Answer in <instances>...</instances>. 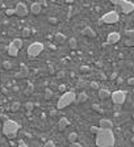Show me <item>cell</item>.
<instances>
[{"mask_svg": "<svg viewBox=\"0 0 134 147\" xmlns=\"http://www.w3.org/2000/svg\"><path fill=\"white\" fill-rule=\"evenodd\" d=\"M96 146L97 147H113L114 146V134L112 130H104L99 128L96 133Z\"/></svg>", "mask_w": 134, "mask_h": 147, "instance_id": "6da1fadb", "label": "cell"}, {"mask_svg": "<svg viewBox=\"0 0 134 147\" xmlns=\"http://www.w3.org/2000/svg\"><path fill=\"white\" fill-rule=\"evenodd\" d=\"M20 130V125L13 119H5L3 124V134L9 139H13L17 135V132Z\"/></svg>", "mask_w": 134, "mask_h": 147, "instance_id": "7a4b0ae2", "label": "cell"}, {"mask_svg": "<svg viewBox=\"0 0 134 147\" xmlns=\"http://www.w3.org/2000/svg\"><path fill=\"white\" fill-rule=\"evenodd\" d=\"M76 100V95L74 91H67L59 97V100L57 103V109H65L66 107L71 105Z\"/></svg>", "mask_w": 134, "mask_h": 147, "instance_id": "3957f363", "label": "cell"}, {"mask_svg": "<svg viewBox=\"0 0 134 147\" xmlns=\"http://www.w3.org/2000/svg\"><path fill=\"white\" fill-rule=\"evenodd\" d=\"M45 49V45L42 42H33L28 46V55L32 56V58H34V56H38Z\"/></svg>", "mask_w": 134, "mask_h": 147, "instance_id": "277c9868", "label": "cell"}, {"mask_svg": "<svg viewBox=\"0 0 134 147\" xmlns=\"http://www.w3.org/2000/svg\"><path fill=\"white\" fill-rule=\"evenodd\" d=\"M119 20H120L119 13L116 12V11H110V12H106L100 19V22H103V24H116Z\"/></svg>", "mask_w": 134, "mask_h": 147, "instance_id": "5b68a950", "label": "cell"}, {"mask_svg": "<svg viewBox=\"0 0 134 147\" xmlns=\"http://www.w3.org/2000/svg\"><path fill=\"white\" fill-rule=\"evenodd\" d=\"M110 97L116 105H122L126 100V91H114L110 93Z\"/></svg>", "mask_w": 134, "mask_h": 147, "instance_id": "8992f818", "label": "cell"}, {"mask_svg": "<svg viewBox=\"0 0 134 147\" xmlns=\"http://www.w3.org/2000/svg\"><path fill=\"white\" fill-rule=\"evenodd\" d=\"M121 8V12L128 15V13H131L134 11V3L133 1H128V0H122V4L120 5Z\"/></svg>", "mask_w": 134, "mask_h": 147, "instance_id": "52a82bcc", "label": "cell"}, {"mask_svg": "<svg viewBox=\"0 0 134 147\" xmlns=\"http://www.w3.org/2000/svg\"><path fill=\"white\" fill-rule=\"evenodd\" d=\"M15 15H17L19 17H25V16L28 15V8H26V5H25L24 3H17V5H16L15 8Z\"/></svg>", "mask_w": 134, "mask_h": 147, "instance_id": "ba28073f", "label": "cell"}, {"mask_svg": "<svg viewBox=\"0 0 134 147\" xmlns=\"http://www.w3.org/2000/svg\"><path fill=\"white\" fill-rule=\"evenodd\" d=\"M120 40H121V34H120V33H117V32H112V33H109V34H108L106 44H108V45L117 44Z\"/></svg>", "mask_w": 134, "mask_h": 147, "instance_id": "9c48e42d", "label": "cell"}, {"mask_svg": "<svg viewBox=\"0 0 134 147\" xmlns=\"http://www.w3.org/2000/svg\"><path fill=\"white\" fill-rule=\"evenodd\" d=\"M99 125H100L99 128L100 129H104V130H112V128H113L112 121H109L108 118H101V119H100Z\"/></svg>", "mask_w": 134, "mask_h": 147, "instance_id": "30bf717a", "label": "cell"}, {"mask_svg": "<svg viewBox=\"0 0 134 147\" xmlns=\"http://www.w3.org/2000/svg\"><path fill=\"white\" fill-rule=\"evenodd\" d=\"M28 74H29L28 67L25 66V64H20V72H17L15 76H16V79H24L28 76Z\"/></svg>", "mask_w": 134, "mask_h": 147, "instance_id": "8fae6325", "label": "cell"}, {"mask_svg": "<svg viewBox=\"0 0 134 147\" xmlns=\"http://www.w3.org/2000/svg\"><path fill=\"white\" fill-rule=\"evenodd\" d=\"M41 11H42V4L41 1H34V3L30 4V12L33 15H40Z\"/></svg>", "mask_w": 134, "mask_h": 147, "instance_id": "7c38bea8", "label": "cell"}, {"mask_svg": "<svg viewBox=\"0 0 134 147\" xmlns=\"http://www.w3.org/2000/svg\"><path fill=\"white\" fill-rule=\"evenodd\" d=\"M81 34L86 36V37H90V38H95L96 37V33H95V30L91 26H86L83 30H81Z\"/></svg>", "mask_w": 134, "mask_h": 147, "instance_id": "4fadbf2b", "label": "cell"}, {"mask_svg": "<svg viewBox=\"0 0 134 147\" xmlns=\"http://www.w3.org/2000/svg\"><path fill=\"white\" fill-rule=\"evenodd\" d=\"M69 125H70L69 119L66 118V117H62V118L59 119V122H58V130H59V132H63Z\"/></svg>", "mask_w": 134, "mask_h": 147, "instance_id": "5bb4252c", "label": "cell"}, {"mask_svg": "<svg viewBox=\"0 0 134 147\" xmlns=\"http://www.w3.org/2000/svg\"><path fill=\"white\" fill-rule=\"evenodd\" d=\"M99 97L101 100H106V99H109L110 97V92L108 89H103V88H100L99 89Z\"/></svg>", "mask_w": 134, "mask_h": 147, "instance_id": "9a60e30c", "label": "cell"}, {"mask_svg": "<svg viewBox=\"0 0 134 147\" xmlns=\"http://www.w3.org/2000/svg\"><path fill=\"white\" fill-rule=\"evenodd\" d=\"M54 40H55L57 44H65L66 41H67V37H66L63 33H57L55 37H54Z\"/></svg>", "mask_w": 134, "mask_h": 147, "instance_id": "2e32d148", "label": "cell"}, {"mask_svg": "<svg viewBox=\"0 0 134 147\" xmlns=\"http://www.w3.org/2000/svg\"><path fill=\"white\" fill-rule=\"evenodd\" d=\"M11 45H12L13 47H16L17 50H20V49L22 47V40L21 38H15V40L11 42Z\"/></svg>", "mask_w": 134, "mask_h": 147, "instance_id": "e0dca14e", "label": "cell"}, {"mask_svg": "<svg viewBox=\"0 0 134 147\" xmlns=\"http://www.w3.org/2000/svg\"><path fill=\"white\" fill-rule=\"evenodd\" d=\"M7 51H8V54H9L11 56H17V54H19V50L16 49V47H13L12 45H8V47H7Z\"/></svg>", "mask_w": 134, "mask_h": 147, "instance_id": "ac0fdd59", "label": "cell"}, {"mask_svg": "<svg viewBox=\"0 0 134 147\" xmlns=\"http://www.w3.org/2000/svg\"><path fill=\"white\" fill-rule=\"evenodd\" d=\"M87 100H88L87 95H86V93H80L79 96H76V100H75V101H76L78 104H83V103H86Z\"/></svg>", "mask_w": 134, "mask_h": 147, "instance_id": "d6986e66", "label": "cell"}, {"mask_svg": "<svg viewBox=\"0 0 134 147\" xmlns=\"http://www.w3.org/2000/svg\"><path fill=\"white\" fill-rule=\"evenodd\" d=\"M33 92H34V85L32 84V83H29V84H28V87L25 88L24 93L26 95V96H29V95H32V93H33Z\"/></svg>", "mask_w": 134, "mask_h": 147, "instance_id": "ffe728a7", "label": "cell"}, {"mask_svg": "<svg viewBox=\"0 0 134 147\" xmlns=\"http://www.w3.org/2000/svg\"><path fill=\"white\" fill-rule=\"evenodd\" d=\"M67 139H69L70 143H75V142L78 141V134H76V133H71V134H69Z\"/></svg>", "mask_w": 134, "mask_h": 147, "instance_id": "44dd1931", "label": "cell"}, {"mask_svg": "<svg viewBox=\"0 0 134 147\" xmlns=\"http://www.w3.org/2000/svg\"><path fill=\"white\" fill-rule=\"evenodd\" d=\"M20 108H21V104H20L19 101H15V103L11 105V110H12V112H17Z\"/></svg>", "mask_w": 134, "mask_h": 147, "instance_id": "7402d4cb", "label": "cell"}, {"mask_svg": "<svg viewBox=\"0 0 134 147\" xmlns=\"http://www.w3.org/2000/svg\"><path fill=\"white\" fill-rule=\"evenodd\" d=\"M76 46H78L76 40H75V38H70V41H69V47L70 49H76Z\"/></svg>", "mask_w": 134, "mask_h": 147, "instance_id": "603a6c76", "label": "cell"}, {"mask_svg": "<svg viewBox=\"0 0 134 147\" xmlns=\"http://www.w3.org/2000/svg\"><path fill=\"white\" fill-rule=\"evenodd\" d=\"M21 34H22V37H29V36H30V29L24 28L22 29V32H21Z\"/></svg>", "mask_w": 134, "mask_h": 147, "instance_id": "cb8c5ba5", "label": "cell"}, {"mask_svg": "<svg viewBox=\"0 0 134 147\" xmlns=\"http://www.w3.org/2000/svg\"><path fill=\"white\" fill-rule=\"evenodd\" d=\"M25 108H26V110H28V112H32V110H33V108H34V104L29 101V103L25 104Z\"/></svg>", "mask_w": 134, "mask_h": 147, "instance_id": "d4e9b609", "label": "cell"}, {"mask_svg": "<svg viewBox=\"0 0 134 147\" xmlns=\"http://www.w3.org/2000/svg\"><path fill=\"white\" fill-rule=\"evenodd\" d=\"M47 22L51 24V25H55V24H58V20H57L55 17H49V19H47Z\"/></svg>", "mask_w": 134, "mask_h": 147, "instance_id": "484cf974", "label": "cell"}, {"mask_svg": "<svg viewBox=\"0 0 134 147\" xmlns=\"http://www.w3.org/2000/svg\"><path fill=\"white\" fill-rule=\"evenodd\" d=\"M91 88H92V89H97V91H99L100 88H99V83H97V81H91Z\"/></svg>", "mask_w": 134, "mask_h": 147, "instance_id": "4316f807", "label": "cell"}, {"mask_svg": "<svg viewBox=\"0 0 134 147\" xmlns=\"http://www.w3.org/2000/svg\"><path fill=\"white\" fill-rule=\"evenodd\" d=\"M45 97H46V99H51V97H53V91H51V89H46Z\"/></svg>", "mask_w": 134, "mask_h": 147, "instance_id": "83f0119b", "label": "cell"}, {"mask_svg": "<svg viewBox=\"0 0 134 147\" xmlns=\"http://www.w3.org/2000/svg\"><path fill=\"white\" fill-rule=\"evenodd\" d=\"M3 67L5 70H11L12 68V63L11 62H3Z\"/></svg>", "mask_w": 134, "mask_h": 147, "instance_id": "f1b7e54d", "label": "cell"}, {"mask_svg": "<svg viewBox=\"0 0 134 147\" xmlns=\"http://www.w3.org/2000/svg\"><path fill=\"white\" fill-rule=\"evenodd\" d=\"M44 147H55V144H54L53 141H47L46 143L44 144Z\"/></svg>", "mask_w": 134, "mask_h": 147, "instance_id": "f546056e", "label": "cell"}, {"mask_svg": "<svg viewBox=\"0 0 134 147\" xmlns=\"http://www.w3.org/2000/svg\"><path fill=\"white\" fill-rule=\"evenodd\" d=\"M5 15H7V16H12V15H15V9H12V8H8V9L5 11Z\"/></svg>", "mask_w": 134, "mask_h": 147, "instance_id": "4dcf8cb0", "label": "cell"}, {"mask_svg": "<svg viewBox=\"0 0 134 147\" xmlns=\"http://www.w3.org/2000/svg\"><path fill=\"white\" fill-rule=\"evenodd\" d=\"M92 109L96 110V112H99V113H103V109H101V108H100L99 105H96V104H95L94 107H92Z\"/></svg>", "mask_w": 134, "mask_h": 147, "instance_id": "1f68e13d", "label": "cell"}, {"mask_svg": "<svg viewBox=\"0 0 134 147\" xmlns=\"http://www.w3.org/2000/svg\"><path fill=\"white\" fill-rule=\"evenodd\" d=\"M97 132H99V128H96V126H91V133H92V134H96Z\"/></svg>", "mask_w": 134, "mask_h": 147, "instance_id": "d6a6232c", "label": "cell"}, {"mask_svg": "<svg viewBox=\"0 0 134 147\" xmlns=\"http://www.w3.org/2000/svg\"><path fill=\"white\" fill-rule=\"evenodd\" d=\"M90 70H91V68H90L88 66H81V67H80V71H81V72H87V71H90Z\"/></svg>", "mask_w": 134, "mask_h": 147, "instance_id": "836d02e7", "label": "cell"}, {"mask_svg": "<svg viewBox=\"0 0 134 147\" xmlns=\"http://www.w3.org/2000/svg\"><path fill=\"white\" fill-rule=\"evenodd\" d=\"M69 147H81V144L78 143V142H75V143H70Z\"/></svg>", "mask_w": 134, "mask_h": 147, "instance_id": "e575fe53", "label": "cell"}, {"mask_svg": "<svg viewBox=\"0 0 134 147\" xmlns=\"http://www.w3.org/2000/svg\"><path fill=\"white\" fill-rule=\"evenodd\" d=\"M112 3L114 4V5H121V4H122V1H121V0H113Z\"/></svg>", "mask_w": 134, "mask_h": 147, "instance_id": "d590c367", "label": "cell"}, {"mask_svg": "<svg viewBox=\"0 0 134 147\" xmlns=\"http://www.w3.org/2000/svg\"><path fill=\"white\" fill-rule=\"evenodd\" d=\"M17 147H29V146H28V144H26V143H25V142L20 141V143H19V146H17Z\"/></svg>", "mask_w": 134, "mask_h": 147, "instance_id": "8d00e7d4", "label": "cell"}, {"mask_svg": "<svg viewBox=\"0 0 134 147\" xmlns=\"http://www.w3.org/2000/svg\"><path fill=\"white\" fill-rule=\"evenodd\" d=\"M49 116H50V117H55V116H57V110H50Z\"/></svg>", "mask_w": 134, "mask_h": 147, "instance_id": "74e56055", "label": "cell"}, {"mask_svg": "<svg viewBox=\"0 0 134 147\" xmlns=\"http://www.w3.org/2000/svg\"><path fill=\"white\" fill-rule=\"evenodd\" d=\"M49 71L51 72V74L54 72V67H53V64H51V63H49Z\"/></svg>", "mask_w": 134, "mask_h": 147, "instance_id": "f35d334b", "label": "cell"}, {"mask_svg": "<svg viewBox=\"0 0 134 147\" xmlns=\"http://www.w3.org/2000/svg\"><path fill=\"white\" fill-rule=\"evenodd\" d=\"M128 83H129V85H134V78H130V79H129Z\"/></svg>", "mask_w": 134, "mask_h": 147, "instance_id": "ab89813d", "label": "cell"}, {"mask_svg": "<svg viewBox=\"0 0 134 147\" xmlns=\"http://www.w3.org/2000/svg\"><path fill=\"white\" fill-rule=\"evenodd\" d=\"M78 87H84V81H83V80H79L78 81Z\"/></svg>", "mask_w": 134, "mask_h": 147, "instance_id": "60d3db41", "label": "cell"}, {"mask_svg": "<svg viewBox=\"0 0 134 147\" xmlns=\"http://www.w3.org/2000/svg\"><path fill=\"white\" fill-rule=\"evenodd\" d=\"M100 78H101V80H106V75L105 74H103V72L100 74Z\"/></svg>", "mask_w": 134, "mask_h": 147, "instance_id": "b9f144b4", "label": "cell"}, {"mask_svg": "<svg viewBox=\"0 0 134 147\" xmlns=\"http://www.w3.org/2000/svg\"><path fill=\"white\" fill-rule=\"evenodd\" d=\"M58 78H63V76H65V71H61V72H58Z\"/></svg>", "mask_w": 134, "mask_h": 147, "instance_id": "7bdbcfd3", "label": "cell"}, {"mask_svg": "<svg viewBox=\"0 0 134 147\" xmlns=\"http://www.w3.org/2000/svg\"><path fill=\"white\" fill-rule=\"evenodd\" d=\"M0 118H3L4 121H5V119H8V117H7V116H4V114H1V113H0Z\"/></svg>", "mask_w": 134, "mask_h": 147, "instance_id": "ee69618b", "label": "cell"}, {"mask_svg": "<svg viewBox=\"0 0 134 147\" xmlns=\"http://www.w3.org/2000/svg\"><path fill=\"white\" fill-rule=\"evenodd\" d=\"M110 78H112V79H116V78H117V72H113V74H112V76H110Z\"/></svg>", "mask_w": 134, "mask_h": 147, "instance_id": "f6af8a7d", "label": "cell"}, {"mask_svg": "<svg viewBox=\"0 0 134 147\" xmlns=\"http://www.w3.org/2000/svg\"><path fill=\"white\" fill-rule=\"evenodd\" d=\"M131 45H133V46H134V40H133V42H131Z\"/></svg>", "mask_w": 134, "mask_h": 147, "instance_id": "bcb514c9", "label": "cell"}, {"mask_svg": "<svg viewBox=\"0 0 134 147\" xmlns=\"http://www.w3.org/2000/svg\"><path fill=\"white\" fill-rule=\"evenodd\" d=\"M0 32H1V24H0Z\"/></svg>", "mask_w": 134, "mask_h": 147, "instance_id": "7dc6e473", "label": "cell"}, {"mask_svg": "<svg viewBox=\"0 0 134 147\" xmlns=\"http://www.w3.org/2000/svg\"><path fill=\"white\" fill-rule=\"evenodd\" d=\"M133 72H134V66H133Z\"/></svg>", "mask_w": 134, "mask_h": 147, "instance_id": "c3c4849f", "label": "cell"}]
</instances>
